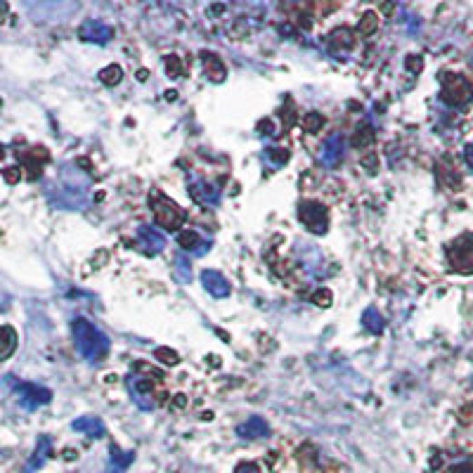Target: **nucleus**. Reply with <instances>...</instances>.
Masks as SVG:
<instances>
[{
  "label": "nucleus",
  "mask_w": 473,
  "mask_h": 473,
  "mask_svg": "<svg viewBox=\"0 0 473 473\" xmlns=\"http://www.w3.org/2000/svg\"><path fill=\"white\" fill-rule=\"evenodd\" d=\"M447 473H473V466L471 464H457V466H452Z\"/></svg>",
  "instance_id": "nucleus-32"
},
{
  "label": "nucleus",
  "mask_w": 473,
  "mask_h": 473,
  "mask_svg": "<svg viewBox=\"0 0 473 473\" xmlns=\"http://www.w3.org/2000/svg\"><path fill=\"white\" fill-rule=\"evenodd\" d=\"M133 461V452H121V449H111V464H109V473H123L131 466Z\"/></svg>",
  "instance_id": "nucleus-19"
},
{
  "label": "nucleus",
  "mask_w": 473,
  "mask_h": 473,
  "mask_svg": "<svg viewBox=\"0 0 473 473\" xmlns=\"http://www.w3.org/2000/svg\"><path fill=\"white\" fill-rule=\"evenodd\" d=\"M176 405H178V407H185V405H187V398H185V396H176V400H173V407H176Z\"/></svg>",
  "instance_id": "nucleus-36"
},
{
  "label": "nucleus",
  "mask_w": 473,
  "mask_h": 473,
  "mask_svg": "<svg viewBox=\"0 0 473 473\" xmlns=\"http://www.w3.org/2000/svg\"><path fill=\"white\" fill-rule=\"evenodd\" d=\"M176 277L180 281H185V284L189 281V261L185 256H178L176 258Z\"/></svg>",
  "instance_id": "nucleus-26"
},
{
  "label": "nucleus",
  "mask_w": 473,
  "mask_h": 473,
  "mask_svg": "<svg viewBox=\"0 0 473 473\" xmlns=\"http://www.w3.org/2000/svg\"><path fill=\"white\" fill-rule=\"evenodd\" d=\"M298 218L313 234H326L329 230V213L319 201H301L298 204Z\"/></svg>",
  "instance_id": "nucleus-3"
},
{
  "label": "nucleus",
  "mask_w": 473,
  "mask_h": 473,
  "mask_svg": "<svg viewBox=\"0 0 473 473\" xmlns=\"http://www.w3.org/2000/svg\"><path fill=\"white\" fill-rule=\"evenodd\" d=\"M178 244L183 246V251H192L194 256H204L208 251V241H201V236L194 230H180Z\"/></svg>",
  "instance_id": "nucleus-13"
},
{
  "label": "nucleus",
  "mask_w": 473,
  "mask_h": 473,
  "mask_svg": "<svg viewBox=\"0 0 473 473\" xmlns=\"http://www.w3.org/2000/svg\"><path fill=\"white\" fill-rule=\"evenodd\" d=\"M149 204H151V211H154V218H156V225L163 230H180L185 223V211L180 208L176 201L171 199V196H166L159 189H154V192L149 194Z\"/></svg>",
  "instance_id": "nucleus-2"
},
{
  "label": "nucleus",
  "mask_w": 473,
  "mask_h": 473,
  "mask_svg": "<svg viewBox=\"0 0 473 473\" xmlns=\"http://www.w3.org/2000/svg\"><path fill=\"white\" fill-rule=\"evenodd\" d=\"M17 348V334L12 326H0V360L10 358Z\"/></svg>",
  "instance_id": "nucleus-18"
},
{
  "label": "nucleus",
  "mask_w": 473,
  "mask_h": 473,
  "mask_svg": "<svg viewBox=\"0 0 473 473\" xmlns=\"http://www.w3.org/2000/svg\"><path fill=\"white\" fill-rule=\"evenodd\" d=\"M163 64H166L168 78H180V76H183L185 66H183V59H180L178 55H168V57L163 59Z\"/></svg>",
  "instance_id": "nucleus-22"
},
{
  "label": "nucleus",
  "mask_w": 473,
  "mask_h": 473,
  "mask_svg": "<svg viewBox=\"0 0 473 473\" xmlns=\"http://www.w3.org/2000/svg\"><path fill=\"white\" fill-rule=\"evenodd\" d=\"M449 261L457 270H473V234L461 236L449 246Z\"/></svg>",
  "instance_id": "nucleus-6"
},
{
  "label": "nucleus",
  "mask_w": 473,
  "mask_h": 473,
  "mask_svg": "<svg viewBox=\"0 0 473 473\" xmlns=\"http://www.w3.org/2000/svg\"><path fill=\"white\" fill-rule=\"evenodd\" d=\"M362 324H364V329L371 331V334H384V329H386V322H384V317L379 315V310H376L374 306H369L367 310H364L362 315Z\"/></svg>",
  "instance_id": "nucleus-17"
},
{
  "label": "nucleus",
  "mask_w": 473,
  "mask_h": 473,
  "mask_svg": "<svg viewBox=\"0 0 473 473\" xmlns=\"http://www.w3.org/2000/svg\"><path fill=\"white\" fill-rule=\"evenodd\" d=\"M258 131H261L263 135H272V133H275L272 121H270V118H266V121H261V123H258Z\"/></svg>",
  "instance_id": "nucleus-31"
},
{
  "label": "nucleus",
  "mask_w": 473,
  "mask_h": 473,
  "mask_svg": "<svg viewBox=\"0 0 473 473\" xmlns=\"http://www.w3.org/2000/svg\"><path fill=\"white\" fill-rule=\"evenodd\" d=\"M464 159H466V163H469V166L473 168V145H469V147L464 149Z\"/></svg>",
  "instance_id": "nucleus-35"
},
{
  "label": "nucleus",
  "mask_w": 473,
  "mask_h": 473,
  "mask_svg": "<svg viewBox=\"0 0 473 473\" xmlns=\"http://www.w3.org/2000/svg\"><path fill=\"white\" fill-rule=\"evenodd\" d=\"M376 26H379L376 12H364L362 19H360V24H358V31L362 33V36H371V33L376 31Z\"/></svg>",
  "instance_id": "nucleus-21"
},
{
  "label": "nucleus",
  "mask_w": 473,
  "mask_h": 473,
  "mask_svg": "<svg viewBox=\"0 0 473 473\" xmlns=\"http://www.w3.org/2000/svg\"><path fill=\"white\" fill-rule=\"evenodd\" d=\"M331 301H334V296H331L329 289H317L313 294V303H317L319 308H329Z\"/></svg>",
  "instance_id": "nucleus-27"
},
{
  "label": "nucleus",
  "mask_w": 473,
  "mask_h": 473,
  "mask_svg": "<svg viewBox=\"0 0 473 473\" xmlns=\"http://www.w3.org/2000/svg\"><path fill=\"white\" fill-rule=\"evenodd\" d=\"M154 358L159 360L161 364H166V367H173V364L180 362V355L173 351V348H156Z\"/></svg>",
  "instance_id": "nucleus-24"
},
{
  "label": "nucleus",
  "mask_w": 473,
  "mask_h": 473,
  "mask_svg": "<svg viewBox=\"0 0 473 473\" xmlns=\"http://www.w3.org/2000/svg\"><path fill=\"white\" fill-rule=\"evenodd\" d=\"M121 78H123V71H121V66L118 64H109V66H104L102 71H100V81L104 83V86H109V88H114L121 83Z\"/></svg>",
  "instance_id": "nucleus-20"
},
{
  "label": "nucleus",
  "mask_w": 473,
  "mask_h": 473,
  "mask_svg": "<svg viewBox=\"0 0 473 473\" xmlns=\"http://www.w3.org/2000/svg\"><path fill=\"white\" fill-rule=\"evenodd\" d=\"M176 98H178L176 90H168V93H166V100H176Z\"/></svg>",
  "instance_id": "nucleus-39"
},
{
  "label": "nucleus",
  "mask_w": 473,
  "mask_h": 473,
  "mask_svg": "<svg viewBox=\"0 0 473 473\" xmlns=\"http://www.w3.org/2000/svg\"><path fill=\"white\" fill-rule=\"evenodd\" d=\"M138 244H140V251H145L147 256H156V253H161L163 246H166V236H163L156 228L140 225L138 228Z\"/></svg>",
  "instance_id": "nucleus-7"
},
{
  "label": "nucleus",
  "mask_w": 473,
  "mask_h": 473,
  "mask_svg": "<svg viewBox=\"0 0 473 473\" xmlns=\"http://www.w3.org/2000/svg\"><path fill=\"white\" fill-rule=\"evenodd\" d=\"M138 78H140V81H147V69H140L138 71Z\"/></svg>",
  "instance_id": "nucleus-38"
},
{
  "label": "nucleus",
  "mask_w": 473,
  "mask_h": 473,
  "mask_svg": "<svg viewBox=\"0 0 473 473\" xmlns=\"http://www.w3.org/2000/svg\"><path fill=\"white\" fill-rule=\"evenodd\" d=\"M343 151H346V142H343V135L334 133L322 147V163L326 168L339 166V161L343 159Z\"/></svg>",
  "instance_id": "nucleus-12"
},
{
  "label": "nucleus",
  "mask_w": 473,
  "mask_h": 473,
  "mask_svg": "<svg viewBox=\"0 0 473 473\" xmlns=\"http://www.w3.org/2000/svg\"><path fill=\"white\" fill-rule=\"evenodd\" d=\"M74 336L78 351H81V355L88 362H102L106 353H109V336L104 331H100L93 322H88V319H74Z\"/></svg>",
  "instance_id": "nucleus-1"
},
{
  "label": "nucleus",
  "mask_w": 473,
  "mask_h": 473,
  "mask_svg": "<svg viewBox=\"0 0 473 473\" xmlns=\"http://www.w3.org/2000/svg\"><path fill=\"white\" fill-rule=\"evenodd\" d=\"M5 17H8V5L5 3H0V24L5 21Z\"/></svg>",
  "instance_id": "nucleus-37"
},
{
  "label": "nucleus",
  "mask_w": 473,
  "mask_h": 473,
  "mask_svg": "<svg viewBox=\"0 0 473 473\" xmlns=\"http://www.w3.org/2000/svg\"><path fill=\"white\" fill-rule=\"evenodd\" d=\"M201 284L213 298H228L230 296V281L223 277L218 270H204L201 272Z\"/></svg>",
  "instance_id": "nucleus-10"
},
{
  "label": "nucleus",
  "mask_w": 473,
  "mask_h": 473,
  "mask_svg": "<svg viewBox=\"0 0 473 473\" xmlns=\"http://www.w3.org/2000/svg\"><path fill=\"white\" fill-rule=\"evenodd\" d=\"M471 86L466 83V78H461L457 74H443V102L452 104V106H459L464 102H469L471 100Z\"/></svg>",
  "instance_id": "nucleus-4"
},
{
  "label": "nucleus",
  "mask_w": 473,
  "mask_h": 473,
  "mask_svg": "<svg viewBox=\"0 0 473 473\" xmlns=\"http://www.w3.org/2000/svg\"><path fill=\"white\" fill-rule=\"evenodd\" d=\"M128 391H131L133 396V402L138 405L140 409H145V412H149V409L156 407V398L151 396V381L145 379V376H135L131 374L128 376Z\"/></svg>",
  "instance_id": "nucleus-5"
},
{
  "label": "nucleus",
  "mask_w": 473,
  "mask_h": 473,
  "mask_svg": "<svg viewBox=\"0 0 473 473\" xmlns=\"http://www.w3.org/2000/svg\"><path fill=\"white\" fill-rule=\"evenodd\" d=\"M268 156L272 159L277 166H281V163H286L289 161V156H291V151L289 149H281V147H275V149H268Z\"/></svg>",
  "instance_id": "nucleus-28"
},
{
  "label": "nucleus",
  "mask_w": 473,
  "mask_h": 473,
  "mask_svg": "<svg viewBox=\"0 0 473 473\" xmlns=\"http://www.w3.org/2000/svg\"><path fill=\"white\" fill-rule=\"evenodd\" d=\"M5 178H8L10 183H17V180H19V173H17V168H8V173H5Z\"/></svg>",
  "instance_id": "nucleus-34"
},
{
  "label": "nucleus",
  "mask_w": 473,
  "mask_h": 473,
  "mask_svg": "<svg viewBox=\"0 0 473 473\" xmlns=\"http://www.w3.org/2000/svg\"><path fill=\"white\" fill-rule=\"evenodd\" d=\"M74 429L86 433L90 438H102L104 436V424L95 416H81V419L74 421Z\"/></svg>",
  "instance_id": "nucleus-15"
},
{
  "label": "nucleus",
  "mask_w": 473,
  "mask_h": 473,
  "mask_svg": "<svg viewBox=\"0 0 473 473\" xmlns=\"http://www.w3.org/2000/svg\"><path fill=\"white\" fill-rule=\"evenodd\" d=\"M324 126V116L317 114V111H310L306 116V133H319V128Z\"/></svg>",
  "instance_id": "nucleus-25"
},
{
  "label": "nucleus",
  "mask_w": 473,
  "mask_h": 473,
  "mask_svg": "<svg viewBox=\"0 0 473 473\" xmlns=\"http://www.w3.org/2000/svg\"><path fill=\"white\" fill-rule=\"evenodd\" d=\"M78 36H81L83 41H88V43L104 45V43H109L111 38H114V31H111V26L102 24V21L90 19V21H86V24L81 26V29H78Z\"/></svg>",
  "instance_id": "nucleus-8"
},
{
  "label": "nucleus",
  "mask_w": 473,
  "mask_h": 473,
  "mask_svg": "<svg viewBox=\"0 0 473 473\" xmlns=\"http://www.w3.org/2000/svg\"><path fill=\"white\" fill-rule=\"evenodd\" d=\"M381 12H386V15H391V12H393V5H384V8H381Z\"/></svg>",
  "instance_id": "nucleus-40"
},
{
  "label": "nucleus",
  "mask_w": 473,
  "mask_h": 473,
  "mask_svg": "<svg viewBox=\"0 0 473 473\" xmlns=\"http://www.w3.org/2000/svg\"><path fill=\"white\" fill-rule=\"evenodd\" d=\"M201 59H204V69H206V76L211 78V81L221 83L223 78H225V66H223V62L218 59V55L204 53V55H201Z\"/></svg>",
  "instance_id": "nucleus-16"
},
{
  "label": "nucleus",
  "mask_w": 473,
  "mask_h": 473,
  "mask_svg": "<svg viewBox=\"0 0 473 473\" xmlns=\"http://www.w3.org/2000/svg\"><path fill=\"white\" fill-rule=\"evenodd\" d=\"M407 69H409V71H421V62H419V59H414V55L407 59Z\"/></svg>",
  "instance_id": "nucleus-33"
},
{
  "label": "nucleus",
  "mask_w": 473,
  "mask_h": 473,
  "mask_svg": "<svg viewBox=\"0 0 473 473\" xmlns=\"http://www.w3.org/2000/svg\"><path fill=\"white\" fill-rule=\"evenodd\" d=\"M189 194H192L194 201H199L204 206H216L221 201V189L213 183H206V180H194L189 185Z\"/></svg>",
  "instance_id": "nucleus-9"
},
{
  "label": "nucleus",
  "mask_w": 473,
  "mask_h": 473,
  "mask_svg": "<svg viewBox=\"0 0 473 473\" xmlns=\"http://www.w3.org/2000/svg\"><path fill=\"white\" fill-rule=\"evenodd\" d=\"M371 142H374V133H371V128L369 126H360L358 133H355V138H353V145H355V147H360V149H364V147H369Z\"/></svg>",
  "instance_id": "nucleus-23"
},
{
  "label": "nucleus",
  "mask_w": 473,
  "mask_h": 473,
  "mask_svg": "<svg viewBox=\"0 0 473 473\" xmlns=\"http://www.w3.org/2000/svg\"><path fill=\"white\" fill-rule=\"evenodd\" d=\"M353 45H355V38H353V31L348 29V26H339V29H334L329 33V48L334 50L336 55L348 53Z\"/></svg>",
  "instance_id": "nucleus-14"
},
{
  "label": "nucleus",
  "mask_w": 473,
  "mask_h": 473,
  "mask_svg": "<svg viewBox=\"0 0 473 473\" xmlns=\"http://www.w3.org/2000/svg\"><path fill=\"white\" fill-rule=\"evenodd\" d=\"M234 473H261V471H258V466L253 464V461H241V464L234 469Z\"/></svg>",
  "instance_id": "nucleus-30"
},
{
  "label": "nucleus",
  "mask_w": 473,
  "mask_h": 473,
  "mask_svg": "<svg viewBox=\"0 0 473 473\" xmlns=\"http://www.w3.org/2000/svg\"><path fill=\"white\" fill-rule=\"evenodd\" d=\"M236 436L244 438V440H261V438L270 436V426L263 416H251L249 421L236 426Z\"/></svg>",
  "instance_id": "nucleus-11"
},
{
  "label": "nucleus",
  "mask_w": 473,
  "mask_h": 473,
  "mask_svg": "<svg viewBox=\"0 0 473 473\" xmlns=\"http://www.w3.org/2000/svg\"><path fill=\"white\" fill-rule=\"evenodd\" d=\"M362 166L367 168L369 173L376 171V154H374V151H367V154L362 156Z\"/></svg>",
  "instance_id": "nucleus-29"
}]
</instances>
